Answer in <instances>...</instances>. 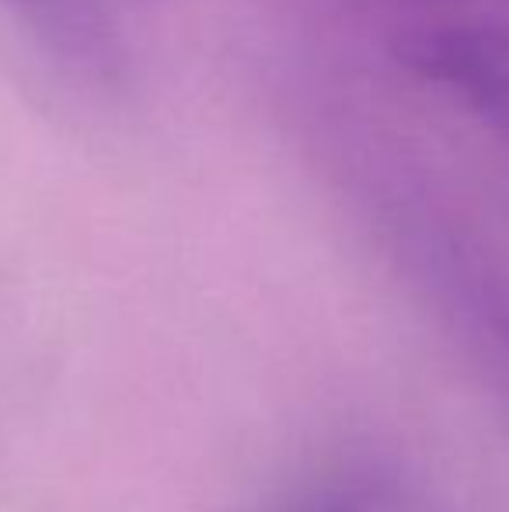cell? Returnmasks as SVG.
<instances>
[{"instance_id": "cell-1", "label": "cell", "mask_w": 509, "mask_h": 512, "mask_svg": "<svg viewBox=\"0 0 509 512\" xmlns=\"http://www.w3.org/2000/svg\"><path fill=\"white\" fill-rule=\"evenodd\" d=\"M297 512H349L342 506H307V509H297Z\"/></svg>"}]
</instances>
